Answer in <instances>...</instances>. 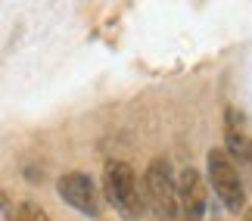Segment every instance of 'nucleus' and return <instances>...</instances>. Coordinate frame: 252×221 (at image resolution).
Masks as SVG:
<instances>
[{
	"label": "nucleus",
	"mask_w": 252,
	"mask_h": 221,
	"mask_svg": "<svg viewBox=\"0 0 252 221\" xmlns=\"http://www.w3.org/2000/svg\"><path fill=\"white\" fill-rule=\"evenodd\" d=\"M60 196L72 209H78L84 215H100V196H96V184L84 171H69L60 178Z\"/></svg>",
	"instance_id": "20e7f679"
},
{
	"label": "nucleus",
	"mask_w": 252,
	"mask_h": 221,
	"mask_svg": "<svg viewBox=\"0 0 252 221\" xmlns=\"http://www.w3.org/2000/svg\"><path fill=\"white\" fill-rule=\"evenodd\" d=\"M13 221H50V215L37 203H19L16 212H13Z\"/></svg>",
	"instance_id": "0eeeda50"
},
{
	"label": "nucleus",
	"mask_w": 252,
	"mask_h": 221,
	"mask_svg": "<svg viewBox=\"0 0 252 221\" xmlns=\"http://www.w3.org/2000/svg\"><path fill=\"white\" fill-rule=\"evenodd\" d=\"M143 187H147V203L153 209L156 221H178V184L171 178V165L165 159H153L147 175H143Z\"/></svg>",
	"instance_id": "f03ea898"
},
{
	"label": "nucleus",
	"mask_w": 252,
	"mask_h": 221,
	"mask_svg": "<svg viewBox=\"0 0 252 221\" xmlns=\"http://www.w3.org/2000/svg\"><path fill=\"white\" fill-rule=\"evenodd\" d=\"M209 181H212V187H215L218 199L230 212H240V209H243V203H246L243 181H240V171H237V165L230 162V156L224 150L209 153Z\"/></svg>",
	"instance_id": "7ed1b4c3"
},
{
	"label": "nucleus",
	"mask_w": 252,
	"mask_h": 221,
	"mask_svg": "<svg viewBox=\"0 0 252 221\" xmlns=\"http://www.w3.org/2000/svg\"><path fill=\"white\" fill-rule=\"evenodd\" d=\"M3 206H6V196H3V190H0V212H3Z\"/></svg>",
	"instance_id": "6e6552de"
},
{
	"label": "nucleus",
	"mask_w": 252,
	"mask_h": 221,
	"mask_svg": "<svg viewBox=\"0 0 252 221\" xmlns=\"http://www.w3.org/2000/svg\"><path fill=\"white\" fill-rule=\"evenodd\" d=\"M224 140H227V156L230 162L240 159V162H252V140H249V134L246 128L237 122V112L234 109H227V122H224Z\"/></svg>",
	"instance_id": "423d86ee"
},
{
	"label": "nucleus",
	"mask_w": 252,
	"mask_h": 221,
	"mask_svg": "<svg viewBox=\"0 0 252 221\" xmlns=\"http://www.w3.org/2000/svg\"><path fill=\"white\" fill-rule=\"evenodd\" d=\"M103 193L106 199L112 203V209L119 212L122 218L128 221H137L143 212V203H140V190H137V175L128 162L122 159H109L103 168Z\"/></svg>",
	"instance_id": "f257e3e1"
},
{
	"label": "nucleus",
	"mask_w": 252,
	"mask_h": 221,
	"mask_svg": "<svg viewBox=\"0 0 252 221\" xmlns=\"http://www.w3.org/2000/svg\"><path fill=\"white\" fill-rule=\"evenodd\" d=\"M178 212L184 221H202L206 218V184L196 168H184L181 171V184H178Z\"/></svg>",
	"instance_id": "39448f33"
}]
</instances>
